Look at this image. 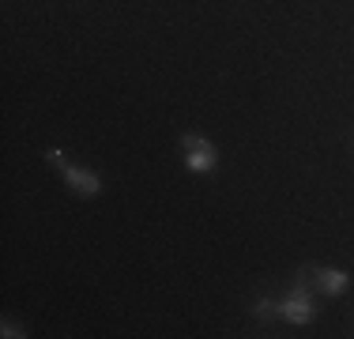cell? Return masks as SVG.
<instances>
[{"mask_svg":"<svg viewBox=\"0 0 354 339\" xmlns=\"http://www.w3.org/2000/svg\"><path fill=\"white\" fill-rule=\"evenodd\" d=\"M275 313H279L283 320H290V324H309L313 320V294H309V268L298 275V283L290 286V294L275 305Z\"/></svg>","mask_w":354,"mask_h":339,"instance_id":"6da1fadb","label":"cell"},{"mask_svg":"<svg viewBox=\"0 0 354 339\" xmlns=\"http://www.w3.org/2000/svg\"><path fill=\"white\" fill-rule=\"evenodd\" d=\"M181 147H185V166L192 170V174H212L215 170V143L204 140V136H192L185 132L181 136Z\"/></svg>","mask_w":354,"mask_h":339,"instance_id":"7a4b0ae2","label":"cell"},{"mask_svg":"<svg viewBox=\"0 0 354 339\" xmlns=\"http://www.w3.org/2000/svg\"><path fill=\"white\" fill-rule=\"evenodd\" d=\"M309 279H313L317 291H324L328 298H339L351 286V271H339V268H309Z\"/></svg>","mask_w":354,"mask_h":339,"instance_id":"3957f363","label":"cell"},{"mask_svg":"<svg viewBox=\"0 0 354 339\" xmlns=\"http://www.w3.org/2000/svg\"><path fill=\"white\" fill-rule=\"evenodd\" d=\"M64 181H68V189L80 192V196H95V192L102 189L95 170H83V166H64Z\"/></svg>","mask_w":354,"mask_h":339,"instance_id":"277c9868","label":"cell"},{"mask_svg":"<svg viewBox=\"0 0 354 339\" xmlns=\"http://www.w3.org/2000/svg\"><path fill=\"white\" fill-rule=\"evenodd\" d=\"M252 313H257V317H272V313H275V305L268 302V298H260L257 305H252Z\"/></svg>","mask_w":354,"mask_h":339,"instance_id":"5b68a950","label":"cell"},{"mask_svg":"<svg viewBox=\"0 0 354 339\" xmlns=\"http://www.w3.org/2000/svg\"><path fill=\"white\" fill-rule=\"evenodd\" d=\"M46 163L61 166V163H64V151H61V147H49V151H46Z\"/></svg>","mask_w":354,"mask_h":339,"instance_id":"8992f818","label":"cell"},{"mask_svg":"<svg viewBox=\"0 0 354 339\" xmlns=\"http://www.w3.org/2000/svg\"><path fill=\"white\" fill-rule=\"evenodd\" d=\"M4 336L8 339H19V336H27V332H23V328H15V324H4Z\"/></svg>","mask_w":354,"mask_h":339,"instance_id":"52a82bcc","label":"cell"}]
</instances>
